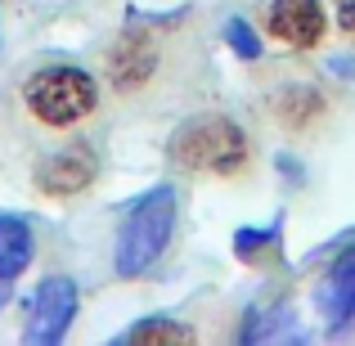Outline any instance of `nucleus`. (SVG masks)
<instances>
[{"instance_id": "obj_1", "label": "nucleus", "mask_w": 355, "mask_h": 346, "mask_svg": "<svg viewBox=\"0 0 355 346\" xmlns=\"http://www.w3.org/2000/svg\"><path fill=\"white\" fill-rule=\"evenodd\" d=\"M248 135H243L239 121L220 117V113H198V117H184L175 126V135L166 139V157L171 166L180 171H216V175H234L248 166Z\"/></svg>"}, {"instance_id": "obj_2", "label": "nucleus", "mask_w": 355, "mask_h": 346, "mask_svg": "<svg viewBox=\"0 0 355 346\" xmlns=\"http://www.w3.org/2000/svg\"><path fill=\"white\" fill-rule=\"evenodd\" d=\"M175 234V189L157 184L144 198H135V207L121 216L117 225V275L135 279L166 252Z\"/></svg>"}, {"instance_id": "obj_3", "label": "nucleus", "mask_w": 355, "mask_h": 346, "mask_svg": "<svg viewBox=\"0 0 355 346\" xmlns=\"http://www.w3.org/2000/svg\"><path fill=\"white\" fill-rule=\"evenodd\" d=\"M23 104L32 108V117H41L45 126H72V121L95 113L99 81L90 77L86 68L54 63V68H41L23 81Z\"/></svg>"}, {"instance_id": "obj_4", "label": "nucleus", "mask_w": 355, "mask_h": 346, "mask_svg": "<svg viewBox=\"0 0 355 346\" xmlns=\"http://www.w3.org/2000/svg\"><path fill=\"white\" fill-rule=\"evenodd\" d=\"M72 320H77V284L68 275H45L36 284L32 302H27L23 342L27 346H54V342H63Z\"/></svg>"}, {"instance_id": "obj_5", "label": "nucleus", "mask_w": 355, "mask_h": 346, "mask_svg": "<svg viewBox=\"0 0 355 346\" xmlns=\"http://www.w3.org/2000/svg\"><path fill=\"white\" fill-rule=\"evenodd\" d=\"M266 32L293 50H311L324 36V9L320 0H270Z\"/></svg>"}, {"instance_id": "obj_6", "label": "nucleus", "mask_w": 355, "mask_h": 346, "mask_svg": "<svg viewBox=\"0 0 355 346\" xmlns=\"http://www.w3.org/2000/svg\"><path fill=\"white\" fill-rule=\"evenodd\" d=\"M320 315L333 333L355 329V248L329 266V279L320 284Z\"/></svg>"}, {"instance_id": "obj_7", "label": "nucleus", "mask_w": 355, "mask_h": 346, "mask_svg": "<svg viewBox=\"0 0 355 346\" xmlns=\"http://www.w3.org/2000/svg\"><path fill=\"white\" fill-rule=\"evenodd\" d=\"M90 180H95V153H90L86 144L59 148V153L45 157V166L36 171V184H41V193H50V198H72V193H81Z\"/></svg>"}, {"instance_id": "obj_8", "label": "nucleus", "mask_w": 355, "mask_h": 346, "mask_svg": "<svg viewBox=\"0 0 355 346\" xmlns=\"http://www.w3.org/2000/svg\"><path fill=\"white\" fill-rule=\"evenodd\" d=\"M27 261H32V225L23 216H0V306L14 297Z\"/></svg>"}, {"instance_id": "obj_9", "label": "nucleus", "mask_w": 355, "mask_h": 346, "mask_svg": "<svg viewBox=\"0 0 355 346\" xmlns=\"http://www.w3.org/2000/svg\"><path fill=\"white\" fill-rule=\"evenodd\" d=\"M153 59H157L153 45H148L139 32H126L113 45V59H108V68H113V86L117 90H139L148 81V72H153Z\"/></svg>"}, {"instance_id": "obj_10", "label": "nucleus", "mask_w": 355, "mask_h": 346, "mask_svg": "<svg viewBox=\"0 0 355 346\" xmlns=\"http://www.w3.org/2000/svg\"><path fill=\"white\" fill-rule=\"evenodd\" d=\"M126 342H193V329H184L180 320H139Z\"/></svg>"}, {"instance_id": "obj_11", "label": "nucleus", "mask_w": 355, "mask_h": 346, "mask_svg": "<svg viewBox=\"0 0 355 346\" xmlns=\"http://www.w3.org/2000/svg\"><path fill=\"white\" fill-rule=\"evenodd\" d=\"M275 234H279V225H266V230H239V243H234V252L243 261H257L266 248H275Z\"/></svg>"}, {"instance_id": "obj_12", "label": "nucleus", "mask_w": 355, "mask_h": 346, "mask_svg": "<svg viewBox=\"0 0 355 346\" xmlns=\"http://www.w3.org/2000/svg\"><path fill=\"white\" fill-rule=\"evenodd\" d=\"M225 41L234 45L239 59H261V41H257V32H252L243 18H230V23H225Z\"/></svg>"}, {"instance_id": "obj_13", "label": "nucleus", "mask_w": 355, "mask_h": 346, "mask_svg": "<svg viewBox=\"0 0 355 346\" xmlns=\"http://www.w3.org/2000/svg\"><path fill=\"white\" fill-rule=\"evenodd\" d=\"M333 14H338L342 32H355V0H333Z\"/></svg>"}]
</instances>
